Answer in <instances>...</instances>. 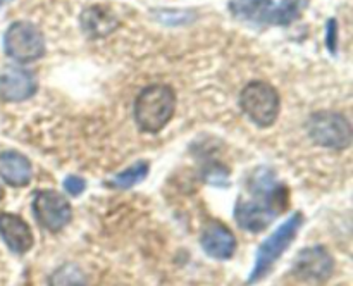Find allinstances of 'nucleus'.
<instances>
[{
	"mask_svg": "<svg viewBox=\"0 0 353 286\" xmlns=\"http://www.w3.org/2000/svg\"><path fill=\"white\" fill-rule=\"evenodd\" d=\"M3 48L10 59L26 64L45 54V38L34 24L17 21L7 28L3 34Z\"/></svg>",
	"mask_w": 353,
	"mask_h": 286,
	"instance_id": "nucleus-6",
	"label": "nucleus"
},
{
	"mask_svg": "<svg viewBox=\"0 0 353 286\" xmlns=\"http://www.w3.org/2000/svg\"><path fill=\"white\" fill-rule=\"evenodd\" d=\"M307 131L317 145L333 150H343L352 143L350 121L343 114L321 110L310 116Z\"/></svg>",
	"mask_w": 353,
	"mask_h": 286,
	"instance_id": "nucleus-5",
	"label": "nucleus"
},
{
	"mask_svg": "<svg viewBox=\"0 0 353 286\" xmlns=\"http://www.w3.org/2000/svg\"><path fill=\"white\" fill-rule=\"evenodd\" d=\"M85 188H86V181L83 178H79V176H68V178L64 179V190L69 193V195L72 196L81 195V193L85 192Z\"/></svg>",
	"mask_w": 353,
	"mask_h": 286,
	"instance_id": "nucleus-18",
	"label": "nucleus"
},
{
	"mask_svg": "<svg viewBox=\"0 0 353 286\" xmlns=\"http://www.w3.org/2000/svg\"><path fill=\"white\" fill-rule=\"evenodd\" d=\"M200 241H202V248L205 250V254L212 258H219V261L233 257L234 250H236L234 234L231 233L230 227L217 221L207 224Z\"/></svg>",
	"mask_w": 353,
	"mask_h": 286,
	"instance_id": "nucleus-11",
	"label": "nucleus"
},
{
	"mask_svg": "<svg viewBox=\"0 0 353 286\" xmlns=\"http://www.w3.org/2000/svg\"><path fill=\"white\" fill-rule=\"evenodd\" d=\"M230 9L240 19L274 24L276 3L272 0H231Z\"/></svg>",
	"mask_w": 353,
	"mask_h": 286,
	"instance_id": "nucleus-13",
	"label": "nucleus"
},
{
	"mask_svg": "<svg viewBox=\"0 0 353 286\" xmlns=\"http://www.w3.org/2000/svg\"><path fill=\"white\" fill-rule=\"evenodd\" d=\"M2 196H3V190H2V186H0V200H2Z\"/></svg>",
	"mask_w": 353,
	"mask_h": 286,
	"instance_id": "nucleus-20",
	"label": "nucleus"
},
{
	"mask_svg": "<svg viewBox=\"0 0 353 286\" xmlns=\"http://www.w3.org/2000/svg\"><path fill=\"white\" fill-rule=\"evenodd\" d=\"M50 286H86L85 272L72 262L55 269L50 276Z\"/></svg>",
	"mask_w": 353,
	"mask_h": 286,
	"instance_id": "nucleus-15",
	"label": "nucleus"
},
{
	"mask_svg": "<svg viewBox=\"0 0 353 286\" xmlns=\"http://www.w3.org/2000/svg\"><path fill=\"white\" fill-rule=\"evenodd\" d=\"M38 83L33 72L10 65L0 72V99L6 102H23L37 93Z\"/></svg>",
	"mask_w": 353,
	"mask_h": 286,
	"instance_id": "nucleus-8",
	"label": "nucleus"
},
{
	"mask_svg": "<svg viewBox=\"0 0 353 286\" xmlns=\"http://www.w3.org/2000/svg\"><path fill=\"white\" fill-rule=\"evenodd\" d=\"M148 171H150V165H148V162H137V164H133L131 167L124 169L123 172H119V174H116V178H114V186H117V188H131V186L138 185L140 181H143L145 178H147Z\"/></svg>",
	"mask_w": 353,
	"mask_h": 286,
	"instance_id": "nucleus-16",
	"label": "nucleus"
},
{
	"mask_svg": "<svg viewBox=\"0 0 353 286\" xmlns=\"http://www.w3.org/2000/svg\"><path fill=\"white\" fill-rule=\"evenodd\" d=\"M336 45H338L336 19H330L326 26V47L330 48L331 54H336Z\"/></svg>",
	"mask_w": 353,
	"mask_h": 286,
	"instance_id": "nucleus-19",
	"label": "nucleus"
},
{
	"mask_svg": "<svg viewBox=\"0 0 353 286\" xmlns=\"http://www.w3.org/2000/svg\"><path fill=\"white\" fill-rule=\"evenodd\" d=\"M33 212L38 223L52 233L64 229L72 217L71 203L62 193L55 190H40L34 195Z\"/></svg>",
	"mask_w": 353,
	"mask_h": 286,
	"instance_id": "nucleus-7",
	"label": "nucleus"
},
{
	"mask_svg": "<svg viewBox=\"0 0 353 286\" xmlns=\"http://www.w3.org/2000/svg\"><path fill=\"white\" fill-rule=\"evenodd\" d=\"M296 276L303 279H314V281H324L333 274L334 261L330 252L321 245L303 248L295 258Z\"/></svg>",
	"mask_w": 353,
	"mask_h": 286,
	"instance_id": "nucleus-9",
	"label": "nucleus"
},
{
	"mask_svg": "<svg viewBox=\"0 0 353 286\" xmlns=\"http://www.w3.org/2000/svg\"><path fill=\"white\" fill-rule=\"evenodd\" d=\"M250 198L238 202L234 219L238 226L250 233H261L288 209V188L278 183L269 169L262 167L248 181Z\"/></svg>",
	"mask_w": 353,
	"mask_h": 286,
	"instance_id": "nucleus-1",
	"label": "nucleus"
},
{
	"mask_svg": "<svg viewBox=\"0 0 353 286\" xmlns=\"http://www.w3.org/2000/svg\"><path fill=\"white\" fill-rule=\"evenodd\" d=\"M117 19L109 9L103 6L90 7L83 12L81 16V26L85 33L92 38H100L109 34L117 28Z\"/></svg>",
	"mask_w": 353,
	"mask_h": 286,
	"instance_id": "nucleus-14",
	"label": "nucleus"
},
{
	"mask_svg": "<svg viewBox=\"0 0 353 286\" xmlns=\"http://www.w3.org/2000/svg\"><path fill=\"white\" fill-rule=\"evenodd\" d=\"M303 223V216L300 212L293 214L290 219H286L274 233L269 234L264 241H262L261 248H259L257 255H255V265L252 269L250 283L261 281L265 278L272 265L278 262V258L288 250L290 245L293 243L295 236L299 234L300 226Z\"/></svg>",
	"mask_w": 353,
	"mask_h": 286,
	"instance_id": "nucleus-3",
	"label": "nucleus"
},
{
	"mask_svg": "<svg viewBox=\"0 0 353 286\" xmlns=\"http://www.w3.org/2000/svg\"><path fill=\"white\" fill-rule=\"evenodd\" d=\"M0 236L14 254H26L34 243L31 227L16 214H0Z\"/></svg>",
	"mask_w": 353,
	"mask_h": 286,
	"instance_id": "nucleus-10",
	"label": "nucleus"
},
{
	"mask_svg": "<svg viewBox=\"0 0 353 286\" xmlns=\"http://www.w3.org/2000/svg\"><path fill=\"white\" fill-rule=\"evenodd\" d=\"M240 105L252 123L269 127L278 119L281 100L278 90L272 85L265 81H252L241 92Z\"/></svg>",
	"mask_w": 353,
	"mask_h": 286,
	"instance_id": "nucleus-4",
	"label": "nucleus"
},
{
	"mask_svg": "<svg viewBox=\"0 0 353 286\" xmlns=\"http://www.w3.org/2000/svg\"><path fill=\"white\" fill-rule=\"evenodd\" d=\"M176 95L168 85H150L141 90L134 102V121L145 133H159L174 116Z\"/></svg>",
	"mask_w": 353,
	"mask_h": 286,
	"instance_id": "nucleus-2",
	"label": "nucleus"
},
{
	"mask_svg": "<svg viewBox=\"0 0 353 286\" xmlns=\"http://www.w3.org/2000/svg\"><path fill=\"white\" fill-rule=\"evenodd\" d=\"M33 167L28 157L16 150H7L0 154V178L10 186L30 185Z\"/></svg>",
	"mask_w": 353,
	"mask_h": 286,
	"instance_id": "nucleus-12",
	"label": "nucleus"
},
{
	"mask_svg": "<svg viewBox=\"0 0 353 286\" xmlns=\"http://www.w3.org/2000/svg\"><path fill=\"white\" fill-rule=\"evenodd\" d=\"M203 176H205L203 179H205L207 183H210V185L223 186L228 183V169L223 167V165H219V164L210 165Z\"/></svg>",
	"mask_w": 353,
	"mask_h": 286,
	"instance_id": "nucleus-17",
	"label": "nucleus"
}]
</instances>
